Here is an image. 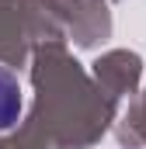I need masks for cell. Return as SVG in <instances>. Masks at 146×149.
Returning <instances> with one entry per match:
<instances>
[{
    "instance_id": "obj_1",
    "label": "cell",
    "mask_w": 146,
    "mask_h": 149,
    "mask_svg": "<svg viewBox=\"0 0 146 149\" xmlns=\"http://www.w3.org/2000/svg\"><path fill=\"white\" fill-rule=\"evenodd\" d=\"M21 118V83L11 70L0 66V132H7Z\"/></svg>"
}]
</instances>
